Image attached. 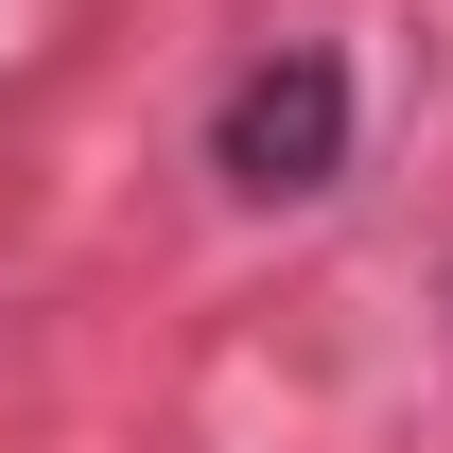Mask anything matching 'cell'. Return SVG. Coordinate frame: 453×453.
Returning a JSON list of instances; mask_svg holds the SVG:
<instances>
[{"instance_id": "cell-1", "label": "cell", "mask_w": 453, "mask_h": 453, "mask_svg": "<svg viewBox=\"0 0 453 453\" xmlns=\"http://www.w3.org/2000/svg\"><path fill=\"white\" fill-rule=\"evenodd\" d=\"M210 174L262 192V210L332 192L349 174V53H262L244 88H226V122H210Z\"/></svg>"}]
</instances>
